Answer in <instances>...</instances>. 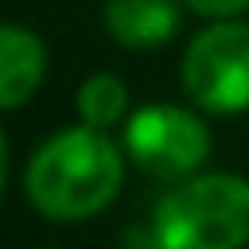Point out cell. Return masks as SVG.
Segmentation results:
<instances>
[{
    "label": "cell",
    "instance_id": "6da1fadb",
    "mask_svg": "<svg viewBox=\"0 0 249 249\" xmlns=\"http://www.w3.org/2000/svg\"><path fill=\"white\" fill-rule=\"evenodd\" d=\"M121 148L97 128L54 132L27 163L23 187L39 214L54 222H82L105 210L121 191Z\"/></svg>",
    "mask_w": 249,
    "mask_h": 249
},
{
    "label": "cell",
    "instance_id": "277c9868",
    "mask_svg": "<svg viewBox=\"0 0 249 249\" xmlns=\"http://www.w3.org/2000/svg\"><path fill=\"white\" fill-rule=\"evenodd\" d=\"M124 148L144 171L160 179H179L202 167L210 152V132L195 113L179 105H144L124 124Z\"/></svg>",
    "mask_w": 249,
    "mask_h": 249
},
{
    "label": "cell",
    "instance_id": "8992f818",
    "mask_svg": "<svg viewBox=\"0 0 249 249\" xmlns=\"http://www.w3.org/2000/svg\"><path fill=\"white\" fill-rule=\"evenodd\" d=\"M105 27L124 47H160L179 31V0H105Z\"/></svg>",
    "mask_w": 249,
    "mask_h": 249
},
{
    "label": "cell",
    "instance_id": "3957f363",
    "mask_svg": "<svg viewBox=\"0 0 249 249\" xmlns=\"http://www.w3.org/2000/svg\"><path fill=\"white\" fill-rule=\"evenodd\" d=\"M183 89L210 113L249 109V27L214 23L198 31L183 54Z\"/></svg>",
    "mask_w": 249,
    "mask_h": 249
},
{
    "label": "cell",
    "instance_id": "ba28073f",
    "mask_svg": "<svg viewBox=\"0 0 249 249\" xmlns=\"http://www.w3.org/2000/svg\"><path fill=\"white\" fill-rule=\"evenodd\" d=\"M183 4L198 16H233V12L249 8V0H183Z\"/></svg>",
    "mask_w": 249,
    "mask_h": 249
},
{
    "label": "cell",
    "instance_id": "52a82bcc",
    "mask_svg": "<svg viewBox=\"0 0 249 249\" xmlns=\"http://www.w3.org/2000/svg\"><path fill=\"white\" fill-rule=\"evenodd\" d=\"M124 105H128V89L113 74H93L78 89V113H82V124L86 128L105 132L109 124H117L124 117Z\"/></svg>",
    "mask_w": 249,
    "mask_h": 249
},
{
    "label": "cell",
    "instance_id": "7a4b0ae2",
    "mask_svg": "<svg viewBox=\"0 0 249 249\" xmlns=\"http://www.w3.org/2000/svg\"><path fill=\"white\" fill-rule=\"evenodd\" d=\"M156 249H241L249 245V179L198 175L175 187L152 218Z\"/></svg>",
    "mask_w": 249,
    "mask_h": 249
},
{
    "label": "cell",
    "instance_id": "9c48e42d",
    "mask_svg": "<svg viewBox=\"0 0 249 249\" xmlns=\"http://www.w3.org/2000/svg\"><path fill=\"white\" fill-rule=\"evenodd\" d=\"M4 183H8V144H4V132H0V198H4Z\"/></svg>",
    "mask_w": 249,
    "mask_h": 249
},
{
    "label": "cell",
    "instance_id": "5b68a950",
    "mask_svg": "<svg viewBox=\"0 0 249 249\" xmlns=\"http://www.w3.org/2000/svg\"><path fill=\"white\" fill-rule=\"evenodd\" d=\"M47 70L43 39L19 23H0V109L23 105Z\"/></svg>",
    "mask_w": 249,
    "mask_h": 249
}]
</instances>
